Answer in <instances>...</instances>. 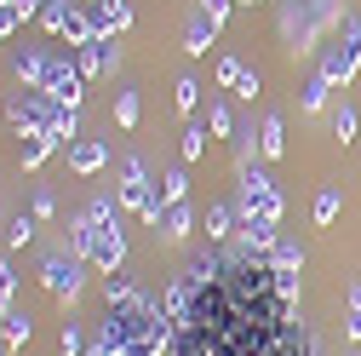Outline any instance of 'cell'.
Segmentation results:
<instances>
[{
    "mask_svg": "<svg viewBox=\"0 0 361 356\" xmlns=\"http://www.w3.org/2000/svg\"><path fill=\"white\" fill-rule=\"evenodd\" d=\"M69 236H75V253L92 264V271H104V276L121 271V259H126V236H121V218H115V201H109V196L86 201L80 218L69 225Z\"/></svg>",
    "mask_w": 361,
    "mask_h": 356,
    "instance_id": "obj_1",
    "label": "cell"
},
{
    "mask_svg": "<svg viewBox=\"0 0 361 356\" xmlns=\"http://www.w3.org/2000/svg\"><path fill=\"white\" fill-rule=\"evenodd\" d=\"M12 69H18L23 86H40V93H52L58 104L80 109L86 75L75 69V58H63V52H40V47H23V52H12Z\"/></svg>",
    "mask_w": 361,
    "mask_h": 356,
    "instance_id": "obj_2",
    "label": "cell"
},
{
    "mask_svg": "<svg viewBox=\"0 0 361 356\" xmlns=\"http://www.w3.org/2000/svg\"><path fill=\"white\" fill-rule=\"evenodd\" d=\"M361 69V18H338L333 23V47L322 52V75L338 86V81H350Z\"/></svg>",
    "mask_w": 361,
    "mask_h": 356,
    "instance_id": "obj_3",
    "label": "cell"
},
{
    "mask_svg": "<svg viewBox=\"0 0 361 356\" xmlns=\"http://www.w3.org/2000/svg\"><path fill=\"white\" fill-rule=\"evenodd\" d=\"M121 201L138 213L144 225H161V213H166V201H161V190L149 184V172H144L138 155H126V161H121Z\"/></svg>",
    "mask_w": 361,
    "mask_h": 356,
    "instance_id": "obj_4",
    "label": "cell"
},
{
    "mask_svg": "<svg viewBox=\"0 0 361 356\" xmlns=\"http://www.w3.org/2000/svg\"><path fill=\"white\" fill-rule=\"evenodd\" d=\"M241 225H281V196L258 167H241Z\"/></svg>",
    "mask_w": 361,
    "mask_h": 356,
    "instance_id": "obj_5",
    "label": "cell"
},
{
    "mask_svg": "<svg viewBox=\"0 0 361 356\" xmlns=\"http://www.w3.org/2000/svg\"><path fill=\"white\" fill-rule=\"evenodd\" d=\"M80 253H69V247H58V253H47L40 259V287H47L52 299H75L80 293Z\"/></svg>",
    "mask_w": 361,
    "mask_h": 356,
    "instance_id": "obj_6",
    "label": "cell"
},
{
    "mask_svg": "<svg viewBox=\"0 0 361 356\" xmlns=\"http://www.w3.org/2000/svg\"><path fill=\"white\" fill-rule=\"evenodd\" d=\"M75 58V69L92 81V75H104V69H115V58H121V47H115V35H98V40H86V47H75L69 52Z\"/></svg>",
    "mask_w": 361,
    "mask_h": 356,
    "instance_id": "obj_7",
    "label": "cell"
},
{
    "mask_svg": "<svg viewBox=\"0 0 361 356\" xmlns=\"http://www.w3.org/2000/svg\"><path fill=\"white\" fill-rule=\"evenodd\" d=\"M212 40H218V18H212L207 6H195L190 23H184V52H190V58H207Z\"/></svg>",
    "mask_w": 361,
    "mask_h": 356,
    "instance_id": "obj_8",
    "label": "cell"
},
{
    "mask_svg": "<svg viewBox=\"0 0 361 356\" xmlns=\"http://www.w3.org/2000/svg\"><path fill=\"white\" fill-rule=\"evenodd\" d=\"M190 225H195V213H190V201H166V213H161V225H155V236H166V242H184V236H190Z\"/></svg>",
    "mask_w": 361,
    "mask_h": 356,
    "instance_id": "obj_9",
    "label": "cell"
},
{
    "mask_svg": "<svg viewBox=\"0 0 361 356\" xmlns=\"http://www.w3.org/2000/svg\"><path fill=\"white\" fill-rule=\"evenodd\" d=\"M104 161H109V150H104L98 138H75V144H69V167H75V172H98Z\"/></svg>",
    "mask_w": 361,
    "mask_h": 356,
    "instance_id": "obj_10",
    "label": "cell"
},
{
    "mask_svg": "<svg viewBox=\"0 0 361 356\" xmlns=\"http://www.w3.org/2000/svg\"><path fill=\"white\" fill-rule=\"evenodd\" d=\"M52 150H58V138H52V132H29V144L18 150V161H23L29 172H35V167H40V161H47Z\"/></svg>",
    "mask_w": 361,
    "mask_h": 356,
    "instance_id": "obj_11",
    "label": "cell"
},
{
    "mask_svg": "<svg viewBox=\"0 0 361 356\" xmlns=\"http://www.w3.org/2000/svg\"><path fill=\"white\" fill-rule=\"evenodd\" d=\"M258 150H264L269 161L287 150V138H281V115H264V126H258Z\"/></svg>",
    "mask_w": 361,
    "mask_h": 356,
    "instance_id": "obj_12",
    "label": "cell"
},
{
    "mask_svg": "<svg viewBox=\"0 0 361 356\" xmlns=\"http://www.w3.org/2000/svg\"><path fill=\"white\" fill-rule=\"evenodd\" d=\"M0 322H6V328H0V345H29V316H23V310H6V316H0Z\"/></svg>",
    "mask_w": 361,
    "mask_h": 356,
    "instance_id": "obj_13",
    "label": "cell"
},
{
    "mask_svg": "<svg viewBox=\"0 0 361 356\" xmlns=\"http://www.w3.org/2000/svg\"><path fill=\"white\" fill-rule=\"evenodd\" d=\"M155 190H161V201H190V178H184V167H178V172H161Z\"/></svg>",
    "mask_w": 361,
    "mask_h": 356,
    "instance_id": "obj_14",
    "label": "cell"
},
{
    "mask_svg": "<svg viewBox=\"0 0 361 356\" xmlns=\"http://www.w3.org/2000/svg\"><path fill=\"white\" fill-rule=\"evenodd\" d=\"M327 86H333V81H327L322 69H315V75L304 81V109H310V115H315V109H322V104H327Z\"/></svg>",
    "mask_w": 361,
    "mask_h": 356,
    "instance_id": "obj_15",
    "label": "cell"
},
{
    "mask_svg": "<svg viewBox=\"0 0 361 356\" xmlns=\"http://www.w3.org/2000/svg\"><path fill=\"white\" fill-rule=\"evenodd\" d=\"M35 225H40V218H35V213H18V218H12V225H6V247H23V242L35 236Z\"/></svg>",
    "mask_w": 361,
    "mask_h": 356,
    "instance_id": "obj_16",
    "label": "cell"
},
{
    "mask_svg": "<svg viewBox=\"0 0 361 356\" xmlns=\"http://www.w3.org/2000/svg\"><path fill=\"white\" fill-rule=\"evenodd\" d=\"M23 18H35V12H29V6H18V0H0V40H6Z\"/></svg>",
    "mask_w": 361,
    "mask_h": 356,
    "instance_id": "obj_17",
    "label": "cell"
},
{
    "mask_svg": "<svg viewBox=\"0 0 361 356\" xmlns=\"http://www.w3.org/2000/svg\"><path fill=\"white\" fill-rule=\"evenodd\" d=\"M115 121L132 132V126H138V93H115Z\"/></svg>",
    "mask_w": 361,
    "mask_h": 356,
    "instance_id": "obj_18",
    "label": "cell"
},
{
    "mask_svg": "<svg viewBox=\"0 0 361 356\" xmlns=\"http://www.w3.org/2000/svg\"><path fill=\"white\" fill-rule=\"evenodd\" d=\"M172 98H178V109H184V115H190V109L201 104V81H190V75H184V81H178V86H172Z\"/></svg>",
    "mask_w": 361,
    "mask_h": 356,
    "instance_id": "obj_19",
    "label": "cell"
},
{
    "mask_svg": "<svg viewBox=\"0 0 361 356\" xmlns=\"http://www.w3.org/2000/svg\"><path fill=\"white\" fill-rule=\"evenodd\" d=\"M338 218V190H322L315 196V225H333Z\"/></svg>",
    "mask_w": 361,
    "mask_h": 356,
    "instance_id": "obj_20",
    "label": "cell"
},
{
    "mask_svg": "<svg viewBox=\"0 0 361 356\" xmlns=\"http://www.w3.org/2000/svg\"><path fill=\"white\" fill-rule=\"evenodd\" d=\"M58 350H63V356H86V339H80V328H75V322H63V339H58Z\"/></svg>",
    "mask_w": 361,
    "mask_h": 356,
    "instance_id": "obj_21",
    "label": "cell"
},
{
    "mask_svg": "<svg viewBox=\"0 0 361 356\" xmlns=\"http://www.w3.org/2000/svg\"><path fill=\"white\" fill-rule=\"evenodd\" d=\"M201 150H207V132L201 126H184V161H201Z\"/></svg>",
    "mask_w": 361,
    "mask_h": 356,
    "instance_id": "obj_22",
    "label": "cell"
},
{
    "mask_svg": "<svg viewBox=\"0 0 361 356\" xmlns=\"http://www.w3.org/2000/svg\"><path fill=\"white\" fill-rule=\"evenodd\" d=\"M235 93H241V98H258V93H264V81H258V69H241V75H235Z\"/></svg>",
    "mask_w": 361,
    "mask_h": 356,
    "instance_id": "obj_23",
    "label": "cell"
},
{
    "mask_svg": "<svg viewBox=\"0 0 361 356\" xmlns=\"http://www.w3.org/2000/svg\"><path fill=\"white\" fill-rule=\"evenodd\" d=\"M207 236H230V207H212L207 213Z\"/></svg>",
    "mask_w": 361,
    "mask_h": 356,
    "instance_id": "obj_24",
    "label": "cell"
},
{
    "mask_svg": "<svg viewBox=\"0 0 361 356\" xmlns=\"http://www.w3.org/2000/svg\"><path fill=\"white\" fill-rule=\"evenodd\" d=\"M12 282H18V276H12V264L0 259V316H6V304H12Z\"/></svg>",
    "mask_w": 361,
    "mask_h": 356,
    "instance_id": "obj_25",
    "label": "cell"
},
{
    "mask_svg": "<svg viewBox=\"0 0 361 356\" xmlns=\"http://www.w3.org/2000/svg\"><path fill=\"white\" fill-rule=\"evenodd\" d=\"M333 132H338V138H344V144H350V138H355V109H350V104H344V109H338V121H333Z\"/></svg>",
    "mask_w": 361,
    "mask_h": 356,
    "instance_id": "obj_26",
    "label": "cell"
},
{
    "mask_svg": "<svg viewBox=\"0 0 361 356\" xmlns=\"http://www.w3.org/2000/svg\"><path fill=\"white\" fill-rule=\"evenodd\" d=\"M207 126L224 138V132H230V109H224V104H212V109H207Z\"/></svg>",
    "mask_w": 361,
    "mask_h": 356,
    "instance_id": "obj_27",
    "label": "cell"
},
{
    "mask_svg": "<svg viewBox=\"0 0 361 356\" xmlns=\"http://www.w3.org/2000/svg\"><path fill=\"white\" fill-rule=\"evenodd\" d=\"M35 218H52L58 213V201H52V190H35V207H29Z\"/></svg>",
    "mask_w": 361,
    "mask_h": 356,
    "instance_id": "obj_28",
    "label": "cell"
},
{
    "mask_svg": "<svg viewBox=\"0 0 361 356\" xmlns=\"http://www.w3.org/2000/svg\"><path fill=\"white\" fill-rule=\"evenodd\" d=\"M235 75H241V64H235V58H218V81H224V86H235Z\"/></svg>",
    "mask_w": 361,
    "mask_h": 356,
    "instance_id": "obj_29",
    "label": "cell"
},
{
    "mask_svg": "<svg viewBox=\"0 0 361 356\" xmlns=\"http://www.w3.org/2000/svg\"><path fill=\"white\" fill-rule=\"evenodd\" d=\"M201 6H207V12H212V18L224 23V18H230V6H235V0H201Z\"/></svg>",
    "mask_w": 361,
    "mask_h": 356,
    "instance_id": "obj_30",
    "label": "cell"
},
{
    "mask_svg": "<svg viewBox=\"0 0 361 356\" xmlns=\"http://www.w3.org/2000/svg\"><path fill=\"white\" fill-rule=\"evenodd\" d=\"M350 316H361V282H350Z\"/></svg>",
    "mask_w": 361,
    "mask_h": 356,
    "instance_id": "obj_31",
    "label": "cell"
},
{
    "mask_svg": "<svg viewBox=\"0 0 361 356\" xmlns=\"http://www.w3.org/2000/svg\"><path fill=\"white\" fill-rule=\"evenodd\" d=\"M86 356H115V350H109L104 339H92V345H86Z\"/></svg>",
    "mask_w": 361,
    "mask_h": 356,
    "instance_id": "obj_32",
    "label": "cell"
},
{
    "mask_svg": "<svg viewBox=\"0 0 361 356\" xmlns=\"http://www.w3.org/2000/svg\"><path fill=\"white\" fill-rule=\"evenodd\" d=\"M344 333H350V339L361 345V316H350V322H344Z\"/></svg>",
    "mask_w": 361,
    "mask_h": 356,
    "instance_id": "obj_33",
    "label": "cell"
},
{
    "mask_svg": "<svg viewBox=\"0 0 361 356\" xmlns=\"http://www.w3.org/2000/svg\"><path fill=\"white\" fill-rule=\"evenodd\" d=\"M18 6H29V12H40V6H47V0H18Z\"/></svg>",
    "mask_w": 361,
    "mask_h": 356,
    "instance_id": "obj_34",
    "label": "cell"
},
{
    "mask_svg": "<svg viewBox=\"0 0 361 356\" xmlns=\"http://www.w3.org/2000/svg\"><path fill=\"white\" fill-rule=\"evenodd\" d=\"M0 356H6V345H0Z\"/></svg>",
    "mask_w": 361,
    "mask_h": 356,
    "instance_id": "obj_35",
    "label": "cell"
},
{
    "mask_svg": "<svg viewBox=\"0 0 361 356\" xmlns=\"http://www.w3.org/2000/svg\"><path fill=\"white\" fill-rule=\"evenodd\" d=\"M247 6H258V0H247Z\"/></svg>",
    "mask_w": 361,
    "mask_h": 356,
    "instance_id": "obj_36",
    "label": "cell"
}]
</instances>
